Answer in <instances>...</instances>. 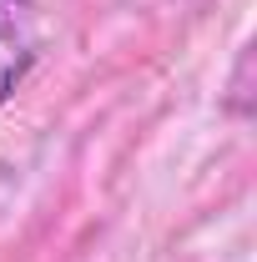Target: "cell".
<instances>
[{
  "instance_id": "obj_1",
  "label": "cell",
  "mask_w": 257,
  "mask_h": 262,
  "mask_svg": "<svg viewBox=\"0 0 257 262\" xmlns=\"http://www.w3.org/2000/svg\"><path fill=\"white\" fill-rule=\"evenodd\" d=\"M40 40H46V26H40L35 0H0V106L35 71Z\"/></svg>"
}]
</instances>
